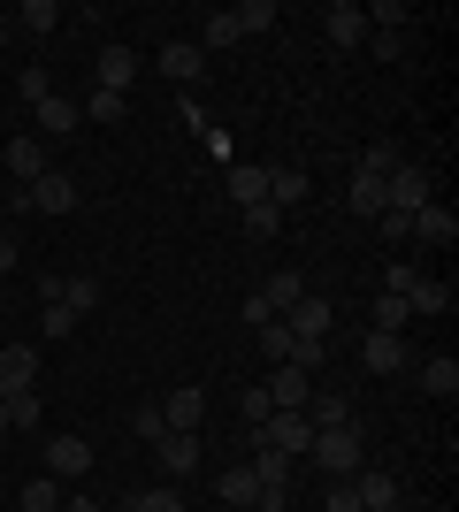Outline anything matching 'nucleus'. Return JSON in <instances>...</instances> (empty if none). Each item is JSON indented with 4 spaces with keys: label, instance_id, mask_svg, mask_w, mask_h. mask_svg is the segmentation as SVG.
Returning <instances> with one entry per match:
<instances>
[{
    "label": "nucleus",
    "instance_id": "1",
    "mask_svg": "<svg viewBox=\"0 0 459 512\" xmlns=\"http://www.w3.org/2000/svg\"><path fill=\"white\" fill-rule=\"evenodd\" d=\"M398 161H406V153H398L391 138H383V146H368V153H360V161H352L345 207H352V214H368V222H375V214H383V176H391Z\"/></svg>",
    "mask_w": 459,
    "mask_h": 512
},
{
    "label": "nucleus",
    "instance_id": "2",
    "mask_svg": "<svg viewBox=\"0 0 459 512\" xmlns=\"http://www.w3.org/2000/svg\"><path fill=\"white\" fill-rule=\"evenodd\" d=\"M306 459H314L322 474H337V482H345V474H360V467H368V444H360V421H352V428H314V444H306Z\"/></svg>",
    "mask_w": 459,
    "mask_h": 512
},
{
    "label": "nucleus",
    "instance_id": "3",
    "mask_svg": "<svg viewBox=\"0 0 459 512\" xmlns=\"http://www.w3.org/2000/svg\"><path fill=\"white\" fill-rule=\"evenodd\" d=\"M429 199H437V184H429V169H421V161H398V169L383 176V214H406V222H414Z\"/></svg>",
    "mask_w": 459,
    "mask_h": 512
},
{
    "label": "nucleus",
    "instance_id": "4",
    "mask_svg": "<svg viewBox=\"0 0 459 512\" xmlns=\"http://www.w3.org/2000/svg\"><path fill=\"white\" fill-rule=\"evenodd\" d=\"M253 444L284 451L291 467H299V459H306V444H314V421H306V413H268V421L253 428Z\"/></svg>",
    "mask_w": 459,
    "mask_h": 512
},
{
    "label": "nucleus",
    "instance_id": "5",
    "mask_svg": "<svg viewBox=\"0 0 459 512\" xmlns=\"http://www.w3.org/2000/svg\"><path fill=\"white\" fill-rule=\"evenodd\" d=\"M46 474H54L62 490H85V474H92V444H85V436H46Z\"/></svg>",
    "mask_w": 459,
    "mask_h": 512
},
{
    "label": "nucleus",
    "instance_id": "6",
    "mask_svg": "<svg viewBox=\"0 0 459 512\" xmlns=\"http://www.w3.org/2000/svg\"><path fill=\"white\" fill-rule=\"evenodd\" d=\"M352 482V497H360V512H398V474L391 467H360V474H345Z\"/></svg>",
    "mask_w": 459,
    "mask_h": 512
},
{
    "label": "nucleus",
    "instance_id": "7",
    "mask_svg": "<svg viewBox=\"0 0 459 512\" xmlns=\"http://www.w3.org/2000/svg\"><path fill=\"white\" fill-rule=\"evenodd\" d=\"M322 31H329V46H368V8L360 0H329Z\"/></svg>",
    "mask_w": 459,
    "mask_h": 512
},
{
    "label": "nucleus",
    "instance_id": "8",
    "mask_svg": "<svg viewBox=\"0 0 459 512\" xmlns=\"http://www.w3.org/2000/svg\"><path fill=\"white\" fill-rule=\"evenodd\" d=\"M92 77H100V92H123V100H131V85H138V46H100Z\"/></svg>",
    "mask_w": 459,
    "mask_h": 512
},
{
    "label": "nucleus",
    "instance_id": "9",
    "mask_svg": "<svg viewBox=\"0 0 459 512\" xmlns=\"http://www.w3.org/2000/svg\"><path fill=\"white\" fill-rule=\"evenodd\" d=\"M0 169L16 176V184H39V176L54 169V161H46V138L31 130V138H16V146H0Z\"/></svg>",
    "mask_w": 459,
    "mask_h": 512
},
{
    "label": "nucleus",
    "instance_id": "10",
    "mask_svg": "<svg viewBox=\"0 0 459 512\" xmlns=\"http://www.w3.org/2000/svg\"><path fill=\"white\" fill-rule=\"evenodd\" d=\"M39 383V344H0V398Z\"/></svg>",
    "mask_w": 459,
    "mask_h": 512
},
{
    "label": "nucleus",
    "instance_id": "11",
    "mask_svg": "<svg viewBox=\"0 0 459 512\" xmlns=\"http://www.w3.org/2000/svg\"><path fill=\"white\" fill-rule=\"evenodd\" d=\"M261 390H268V406H276V413H306V398H314V375H306V367H276Z\"/></svg>",
    "mask_w": 459,
    "mask_h": 512
},
{
    "label": "nucleus",
    "instance_id": "12",
    "mask_svg": "<svg viewBox=\"0 0 459 512\" xmlns=\"http://www.w3.org/2000/svg\"><path fill=\"white\" fill-rule=\"evenodd\" d=\"M406 237H421V245H437V253H452V245H459V214L429 199V207H421L414 222H406Z\"/></svg>",
    "mask_w": 459,
    "mask_h": 512
},
{
    "label": "nucleus",
    "instance_id": "13",
    "mask_svg": "<svg viewBox=\"0 0 459 512\" xmlns=\"http://www.w3.org/2000/svg\"><path fill=\"white\" fill-rule=\"evenodd\" d=\"M23 192H31V214H69V207H77V176H69V169H46L39 184H23Z\"/></svg>",
    "mask_w": 459,
    "mask_h": 512
},
{
    "label": "nucleus",
    "instance_id": "14",
    "mask_svg": "<svg viewBox=\"0 0 459 512\" xmlns=\"http://www.w3.org/2000/svg\"><path fill=\"white\" fill-rule=\"evenodd\" d=\"M153 62H161V77H169V85H199V77H207V54H199L192 39H169Z\"/></svg>",
    "mask_w": 459,
    "mask_h": 512
},
{
    "label": "nucleus",
    "instance_id": "15",
    "mask_svg": "<svg viewBox=\"0 0 459 512\" xmlns=\"http://www.w3.org/2000/svg\"><path fill=\"white\" fill-rule=\"evenodd\" d=\"M306 192H314V176H306L299 161H276V169H268V207H276V214L306 207Z\"/></svg>",
    "mask_w": 459,
    "mask_h": 512
},
{
    "label": "nucleus",
    "instance_id": "16",
    "mask_svg": "<svg viewBox=\"0 0 459 512\" xmlns=\"http://www.w3.org/2000/svg\"><path fill=\"white\" fill-rule=\"evenodd\" d=\"M284 329H291V337H314V344H329L337 314H329V299H314V291H306V299H299V306L284 314Z\"/></svg>",
    "mask_w": 459,
    "mask_h": 512
},
{
    "label": "nucleus",
    "instance_id": "17",
    "mask_svg": "<svg viewBox=\"0 0 459 512\" xmlns=\"http://www.w3.org/2000/svg\"><path fill=\"white\" fill-rule=\"evenodd\" d=\"M360 360H368L375 375H406V367H414V352H406V337H383V329H368Z\"/></svg>",
    "mask_w": 459,
    "mask_h": 512
},
{
    "label": "nucleus",
    "instance_id": "18",
    "mask_svg": "<svg viewBox=\"0 0 459 512\" xmlns=\"http://www.w3.org/2000/svg\"><path fill=\"white\" fill-rule=\"evenodd\" d=\"M161 421H169L176 436H199V421H207V390H169V398H161Z\"/></svg>",
    "mask_w": 459,
    "mask_h": 512
},
{
    "label": "nucleus",
    "instance_id": "19",
    "mask_svg": "<svg viewBox=\"0 0 459 512\" xmlns=\"http://www.w3.org/2000/svg\"><path fill=\"white\" fill-rule=\"evenodd\" d=\"M153 459H161V474H169V482H184V474H199V436H161V444H153Z\"/></svg>",
    "mask_w": 459,
    "mask_h": 512
},
{
    "label": "nucleus",
    "instance_id": "20",
    "mask_svg": "<svg viewBox=\"0 0 459 512\" xmlns=\"http://www.w3.org/2000/svg\"><path fill=\"white\" fill-rule=\"evenodd\" d=\"M253 299H261V306H268V321H284V314H291V306H299V299H306V276H299V268H284V276H268V283H261V291H253Z\"/></svg>",
    "mask_w": 459,
    "mask_h": 512
},
{
    "label": "nucleus",
    "instance_id": "21",
    "mask_svg": "<svg viewBox=\"0 0 459 512\" xmlns=\"http://www.w3.org/2000/svg\"><path fill=\"white\" fill-rule=\"evenodd\" d=\"M452 276H414V291H406V306H414V321H429V314H452Z\"/></svg>",
    "mask_w": 459,
    "mask_h": 512
},
{
    "label": "nucleus",
    "instance_id": "22",
    "mask_svg": "<svg viewBox=\"0 0 459 512\" xmlns=\"http://www.w3.org/2000/svg\"><path fill=\"white\" fill-rule=\"evenodd\" d=\"M215 497H222L230 512H253V497H261V474H253V467H222V474H215Z\"/></svg>",
    "mask_w": 459,
    "mask_h": 512
},
{
    "label": "nucleus",
    "instance_id": "23",
    "mask_svg": "<svg viewBox=\"0 0 459 512\" xmlns=\"http://www.w3.org/2000/svg\"><path fill=\"white\" fill-rule=\"evenodd\" d=\"M245 31H238V16H230V8H207V16H199V54H222V46H238Z\"/></svg>",
    "mask_w": 459,
    "mask_h": 512
},
{
    "label": "nucleus",
    "instance_id": "24",
    "mask_svg": "<svg viewBox=\"0 0 459 512\" xmlns=\"http://www.w3.org/2000/svg\"><path fill=\"white\" fill-rule=\"evenodd\" d=\"M230 199L245 207H268V169H253V161H230Z\"/></svg>",
    "mask_w": 459,
    "mask_h": 512
},
{
    "label": "nucleus",
    "instance_id": "25",
    "mask_svg": "<svg viewBox=\"0 0 459 512\" xmlns=\"http://www.w3.org/2000/svg\"><path fill=\"white\" fill-rule=\"evenodd\" d=\"M31 115H39V138H46V146L77 130V100H69V92H54V100H46V107H31Z\"/></svg>",
    "mask_w": 459,
    "mask_h": 512
},
{
    "label": "nucleus",
    "instance_id": "26",
    "mask_svg": "<svg viewBox=\"0 0 459 512\" xmlns=\"http://www.w3.org/2000/svg\"><path fill=\"white\" fill-rule=\"evenodd\" d=\"M54 299H62V306H69V314H77V321H85L92 306L108 299V291H100V276H62V283H54Z\"/></svg>",
    "mask_w": 459,
    "mask_h": 512
},
{
    "label": "nucleus",
    "instance_id": "27",
    "mask_svg": "<svg viewBox=\"0 0 459 512\" xmlns=\"http://www.w3.org/2000/svg\"><path fill=\"white\" fill-rule=\"evenodd\" d=\"M8 23H16V31H31V39H46V31H62V0H23Z\"/></svg>",
    "mask_w": 459,
    "mask_h": 512
},
{
    "label": "nucleus",
    "instance_id": "28",
    "mask_svg": "<svg viewBox=\"0 0 459 512\" xmlns=\"http://www.w3.org/2000/svg\"><path fill=\"white\" fill-rule=\"evenodd\" d=\"M414 375H421V390H429V398H452V390H459V360H452V352H437V360H421Z\"/></svg>",
    "mask_w": 459,
    "mask_h": 512
},
{
    "label": "nucleus",
    "instance_id": "29",
    "mask_svg": "<svg viewBox=\"0 0 459 512\" xmlns=\"http://www.w3.org/2000/svg\"><path fill=\"white\" fill-rule=\"evenodd\" d=\"M306 421L314 428H352V406L337 398V390H314V398H306Z\"/></svg>",
    "mask_w": 459,
    "mask_h": 512
},
{
    "label": "nucleus",
    "instance_id": "30",
    "mask_svg": "<svg viewBox=\"0 0 459 512\" xmlns=\"http://www.w3.org/2000/svg\"><path fill=\"white\" fill-rule=\"evenodd\" d=\"M16 505H23V512H62V482H54V474H39V482H23V490H16Z\"/></svg>",
    "mask_w": 459,
    "mask_h": 512
},
{
    "label": "nucleus",
    "instance_id": "31",
    "mask_svg": "<svg viewBox=\"0 0 459 512\" xmlns=\"http://www.w3.org/2000/svg\"><path fill=\"white\" fill-rule=\"evenodd\" d=\"M230 16H238V31H245V39H261V31H276V0H238Z\"/></svg>",
    "mask_w": 459,
    "mask_h": 512
},
{
    "label": "nucleus",
    "instance_id": "32",
    "mask_svg": "<svg viewBox=\"0 0 459 512\" xmlns=\"http://www.w3.org/2000/svg\"><path fill=\"white\" fill-rule=\"evenodd\" d=\"M406 321H414V306L398 299V291H383V299H375V329H383V337H406Z\"/></svg>",
    "mask_w": 459,
    "mask_h": 512
},
{
    "label": "nucleus",
    "instance_id": "33",
    "mask_svg": "<svg viewBox=\"0 0 459 512\" xmlns=\"http://www.w3.org/2000/svg\"><path fill=\"white\" fill-rule=\"evenodd\" d=\"M16 100L23 107H46V100H54V77H46V69H16Z\"/></svg>",
    "mask_w": 459,
    "mask_h": 512
},
{
    "label": "nucleus",
    "instance_id": "34",
    "mask_svg": "<svg viewBox=\"0 0 459 512\" xmlns=\"http://www.w3.org/2000/svg\"><path fill=\"white\" fill-rule=\"evenodd\" d=\"M253 337H261V352H268V360H276V367H284V360H291V344H299V337H291V329H284V321H261Z\"/></svg>",
    "mask_w": 459,
    "mask_h": 512
},
{
    "label": "nucleus",
    "instance_id": "35",
    "mask_svg": "<svg viewBox=\"0 0 459 512\" xmlns=\"http://www.w3.org/2000/svg\"><path fill=\"white\" fill-rule=\"evenodd\" d=\"M245 467L261 474V482H291V459H284V451H268V444H253V459H245Z\"/></svg>",
    "mask_w": 459,
    "mask_h": 512
},
{
    "label": "nucleus",
    "instance_id": "36",
    "mask_svg": "<svg viewBox=\"0 0 459 512\" xmlns=\"http://www.w3.org/2000/svg\"><path fill=\"white\" fill-rule=\"evenodd\" d=\"M123 107H131L123 92H92V100H85V123H123Z\"/></svg>",
    "mask_w": 459,
    "mask_h": 512
},
{
    "label": "nucleus",
    "instance_id": "37",
    "mask_svg": "<svg viewBox=\"0 0 459 512\" xmlns=\"http://www.w3.org/2000/svg\"><path fill=\"white\" fill-rule=\"evenodd\" d=\"M8 406V428H39V390H16V398H0Z\"/></svg>",
    "mask_w": 459,
    "mask_h": 512
},
{
    "label": "nucleus",
    "instance_id": "38",
    "mask_svg": "<svg viewBox=\"0 0 459 512\" xmlns=\"http://www.w3.org/2000/svg\"><path fill=\"white\" fill-rule=\"evenodd\" d=\"M39 329H46V337H77V314H69L62 299H46L39 306Z\"/></svg>",
    "mask_w": 459,
    "mask_h": 512
},
{
    "label": "nucleus",
    "instance_id": "39",
    "mask_svg": "<svg viewBox=\"0 0 459 512\" xmlns=\"http://www.w3.org/2000/svg\"><path fill=\"white\" fill-rule=\"evenodd\" d=\"M131 436H138V444H161V436H169V421H161V406H138V413H131Z\"/></svg>",
    "mask_w": 459,
    "mask_h": 512
},
{
    "label": "nucleus",
    "instance_id": "40",
    "mask_svg": "<svg viewBox=\"0 0 459 512\" xmlns=\"http://www.w3.org/2000/svg\"><path fill=\"white\" fill-rule=\"evenodd\" d=\"M131 505L138 512H184V497H176V482H161V490H138Z\"/></svg>",
    "mask_w": 459,
    "mask_h": 512
},
{
    "label": "nucleus",
    "instance_id": "41",
    "mask_svg": "<svg viewBox=\"0 0 459 512\" xmlns=\"http://www.w3.org/2000/svg\"><path fill=\"white\" fill-rule=\"evenodd\" d=\"M276 230H284V214H276V207H245V237H276Z\"/></svg>",
    "mask_w": 459,
    "mask_h": 512
},
{
    "label": "nucleus",
    "instance_id": "42",
    "mask_svg": "<svg viewBox=\"0 0 459 512\" xmlns=\"http://www.w3.org/2000/svg\"><path fill=\"white\" fill-rule=\"evenodd\" d=\"M368 46H375V62H398V54H406V31H368Z\"/></svg>",
    "mask_w": 459,
    "mask_h": 512
},
{
    "label": "nucleus",
    "instance_id": "43",
    "mask_svg": "<svg viewBox=\"0 0 459 512\" xmlns=\"http://www.w3.org/2000/svg\"><path fill=\"white\" fill-rule=\"evenodd\" d=\"M322 512H360V497H352V482H329V490H322Z\"/></svg>",
    "mask_w": 459,
    "mask_h": 512
},
{
    "label": "nucleus",
    "instance_id": "44",
    "mask_svg": "<svg viewBox=\"0 0 459 512\" xmlns=\"http://www.w3.org/2000/svg\"><path fill=\"white\" fill-rule=\"evenodd\" d=\"M199 138H207V153H215L222 169H230V161H238V146H230V130H215V123H207V130H199Z\"/></svg>",
    "mask_w": 459,
    "mask_h": 512
},
{
    "label": "nucleus",
    "instance_id": "45",
    "mask_svg": "<svg viewBox=\"0 0 459 512\" xmlns=\"http://www.w3.org/2000/svg\"><path fill=\"white\" fill-rule=\"evenodd\" d=\"M414 276H421V268H406V260H391V268H383V291H398V299H406V291H414Z\"/></svg>",
    "mask_w": 459,
    "mask_h": 512
},
{
    "label": "nucleus",
    "instance_id": "46",
    "mask_svg": "<svg viewBox=\"0 0 459 512\" xmlns=\"http://www.w3.org/2000/svg\"><path fill=\"white\" fill-rule=\"evenodd\" d=\"M62 512H108V505H92L85 490H62Z\"/></svg>",
    "mask_w": 459,
    "mask_h": 512
},
{
    "label": "nucleus",
    "instance_id": "47",
    "mask_svg": "<svg viewBox=\"0 0 459 512\" xmlns=\"http://www.w3.org/2000/svg\"><path fill=\"white\" fill-rule=\"evenodd\" d=\"M8 268H16V237L0 230V276H8Z\"/></svg>",
    "mask_w": 459,
    "mask_h": 512
},
{
    "label": "nucleus",
    "instance_id": "48",
    "mask_svg": "<svg viewBox=\"0 0 459 512\" xmlns=\"http://www.w3.org/2000/svg\"><path fill=\"white\" fill-rule=\"evenodd\" d=\"M8 31H16V23H8V16H0V54H8Z\"/></svg>",
    "mask_w": 459,
    "mask_h": 512
},
{
    "label": "nucleus",
    "instance_id": "49",
    "mask_svg": "<svg viewBox=\"0 0 459 512\" xmlns=\"http://www.w3.org/2000/svg\"><path fill=\"white\" fill-rule=\"evenodd\" d=\"M0 436H8V406H0Z\"/></svg>",
    "mask_w": 459,
    "mask_h": 512
},
{
    "label": "nucleus",
    "instance_id": "50",
    "mask_svg": "<svg viewBox=\"0 0 459 512\" xmlns=\"http://www.w3.org/2000/svg\"><path fill=\"white\" fill-rule=\"evenodd\" d=\"M0 176H8V169H0Z\"/></svg>",
    "mask_w": 459,
    "mask_h": 512
}]
</instances>
